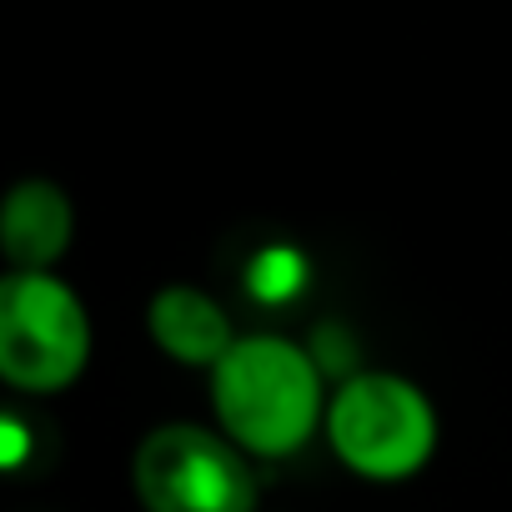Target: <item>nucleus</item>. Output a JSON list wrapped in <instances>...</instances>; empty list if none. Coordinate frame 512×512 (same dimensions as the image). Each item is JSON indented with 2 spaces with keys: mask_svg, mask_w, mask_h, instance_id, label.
Segmentation results:
<instances>
[{
  "mask_svg": "<svg viewBox=\"0 0 512 512\" xmlns=\"http://www.w3.org/2000/svg\"><path fill=\"white\" fill-rule=\"evenodd\" d=\"M216 417L226 437H236L246 452L282 457L297 452L322 412L317 362L312 352L282 342V337H241L216 362L211 377Z\"/></svg>",
  "mask_w": 512,
  "mask_h": 512,
  "instance_id": "nucleus-1",
  "label": "nucleus"
},
{
  "mask_svg": "<svg viewBox=\"0 0 512 512\" xmlns=\"http://www.w3.org/2000/svg\"><path fill=\"white\" fill-rule=\"evenodd\" d=\"M91 352L86 307L46 272H11L0 282V372L11 387L56 392L81 377Z\"/></svg>",
  "mask_w": 512,
  "mask_h": 512,
  "instance_id": "nucleus-2",
  "label": "nucleus"
},
{
  "mask_svg": "<svg viewBox=\"0 0 512 512\" xmlns=\"http://www.w3.org/2000/svg\"><path fill=\"white\" fill-rule=\"evenodd\" d=\"M327 437L352 472L392 482L427 462L437 442V422H432L427 397L412 382L387 377V372H362V377H347V387L332 397Z\"/></svg>",
  "mask_w": 512,
  "mask_h": 512,
  "instance_id": "nucleus-3",
  "label": "nucleus"
},
{
  "mask_svg": "<svg viewBox=\"0 0 512 512\" xmlns=\"http://www.w3.org/2000/svg\"><path fill=\"white\" fill-rule=\"evenodd\" d=\"M136 492L146 512H251L256 482L231 442L206 427H156L136 452Z\"/></svg>",
  "mask_w": 512,
  "mask_h": 512,
  "instance_id": "nucleus-4",
  "label": "nucleus"
},
{
  "mask_svg": "<svg viewBox=\"0 0 512 512\" xmlns=\"http://www.w3.org/2000/svg\"><path fill=\"white\" fill-rule=\"evenodd\" d=\"M0 241L16 272H46L71 246V201L56 181H21L0 211Z\"/></svg>",
  "mask_w": 512,
  "mask_h": 512,
  "instance_id": "nucleus-5",
  "label": "nucleus"
},
{
  "mask_svg": "<svg viewBox=\"0 0 512 512\" xmlns=\"http://www.w3.org/2000/svg\"><path fill=\"white\" fill-rule=\"evenodd\" d=\"M151 337L176 362H191V367H201V362L216 367L231 352V322H226V312L211 297L191 292V287H166L151 302Z\"/></svg>",
  "mask_w": 512,
  "mask_h": 512,
  "instance_id": "nucleus-6",
  "label": "nucleus"
},
{
  "mask_svg": "<svg viewBox=\"0 0 512 512\" xmlns=\"http://www.w3.org/2000/svg\"><path fill=\"white\" fill-rule=\"evenodd\" d=\"M302 282H307V262H302V251H292V246H267L246 267V287H251L256 302H287V297L302 292Z\"/></svg>",
  "mask_w": 512,
  "mask_h": 512,
  "instance_id": "nucleus-7",
  "label": "nucleus"
},
{
  "mask_svg": "<svg viewBox=\"0 0 512 512\" xmlns=\"http://www.w3.org/2000/svg\"><path fill=\"white\" fill-rule=\"evenodd\" d=\"M352 357H357V342H352V332H347V327L327 322V327H317V332H312V362H317L322 372L347 377V372H352Z\"/></svg>",
  "mask_w": 512,
  "mask_h": 512,
  "instance_id": "nucleus-8",
  "label": "nucleus"
},
{
  "mask_svg": "<svg viewBox=\"0 0 512 512\" xmlns=\"http://www.w3.org/2000/svg\"><path fill=\"white\" fill-rule=\"evenodd\" d=\"M0 457H6L11 467L26 457V427H21L16 417H6V422H0Z\"/></svg>",
  "mask_w": 512,
  "mask_h": 512,
  "instance_id": "nucleus-9",
  "label": "nucleus"
}]
</instances>
